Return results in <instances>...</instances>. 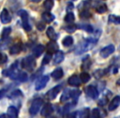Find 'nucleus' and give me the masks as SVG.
Masks as SVG:
<instances>
[{
	"label": "nucleus",
	"mask_w": 120,
	"mask_h": 118,
	"mask_svg": "<svg viewBox=\"0 0 120 118\" xmlns=\"http://www.w3.org/2000/svg\"><path fill=\"white\" fill-rule=\"evenodd\" d=\"M101 35V30H97L95 33H94L93 36L88 37L85 39L82 42H81L75 49V53L77 55L82 54L83 53L90 50L94 47V45L98 42V39Z\"/></svg>",
	"instance_id": "f257e3e1"
},
{
	"label": "nucleus",
	"mask_w": 120,
	"mask_h": 118,
	"mask_svg": "<svg viewBox=\"0 0 120 118\" xmlns=\"http://www.w3.org/2000/svg\"><path fill=\"white\" fill-rule=\"evenodd\" d=\"M19 17L22 18V27L24 28V30L26 31L29 32L31 30V25L29 23V19H28V13L26 10H19L17 12Z\"/></svg>",
	"instance_id": "f03ea898"
},
{
	"label": "nucleus",
	"mask_w": 120,
	"mask_h": 118,
	"mask_svg": "<svg viewBox=\"0 0 120 118\" xmlns=\"http://www.w3.org/2000/svg\"><path fill=\"white\" fill-rule=\"evenodd\" d=\"M43 103H44L43 99L40 98H35V100H33L30 108H29V112H30V114L31 115V116H35V115L40 111V109L42 105H43Z\"/></svg>",
	"instance_id": "7ed1b4c3"
},
{
	"label": "nucleus",
	"mask_w": 120,
	"mask_h": 118,
	"mask_svg": "<svg viewBox=\"0 0 120 118\" xmlns=\"http://www.w3.org/2000/svg\"><path fill=\"white\" fill-rule=\"evenodd\" d=\"M22 66L28 72H32L35 67V60L32 56H27L22 61Z\"/></svg>",
	"instance_id": "20e7f679"
},
{
	"label": "nucleus",
	"mask_w": 120,
	"mask_h": 118,
	"mask_svg": "<svg viewBox=\"0 0 120 118\" xmlns=\"http://www.w3.org/2000/svg\"><path fill=\"white\" fill-rule=\"evenodd\" d=\"M62 89V85H58L55 87L52 88L51 89H49L47 93L46 96L49 100H53L56 98V97L58 96V94L59 93V92Z\"/></svg>",
	"instance_id": "39448f33"
},
{
	"label": "nucleus",
	"mask_w": 120,
	"mask_h": 118,
	"mask_svg": "<svg viewBox=\"0 0 120 118\" xmlns=\"http://www.w3.org/2000/svg\"><path fill=\"white\" fill-rule=\"evenodd\" d=\"M115 51V46L113 44H109L108 46L103 48L100 52V55L101 57L106 58L112 54Z\"/></svg>",
	"instance_id": "423d86ee"
},
{
	"label": "nucleus",
	"mask_w": 120,
	"mask_h": 118,
	"mask_svg": "<svg viewBox=\"0 0 120 118\" xmlns=\"http://www.w3.org/2000/svg\"><path fill=\"white\" fill-rule=\"evenodd\" d=\"M49 80L48 75H43L42 77H40L38 79V80L35 83V89L36 90H41L46 86L47 83Z\"/></svg>",
	"instance_id": "0eeeda50"
},
{
	"label": "nucleus",
	"mask_w": 120,
	"mask_h": 118,
	"mask_svg": "<svg viewBox=\"0 0 120 118\" xmlns=\"http://www.w3.org/2000/svg\"><path fill=\"white\" fill-rule=\"evenodd\" d=\"M86 94L93 99H96L99 96V92L97 89L93 85H88L86 88Z\"/></svg>",
	"instance_id": "6e6552de"
},
{
	"label": "nucleus",
	"mask_w": 120,
	"mask_h": 118,
	"mask_svg": "<svg viewBox=\"0 0 120 118\" xmlns=\"http://www.w3.org/2000/svg\"><path fill=\"white\" fill-rule=\"evenodd\" d=\"M0 21L3 24L10 23L12 21V17H11L9 12L6 8L3 9V11L0 13Z\"/></svg>",
	"instance_id": "1a4fd4ad"
},
{
	"label": "nucleus",
	"mask_w": 120,
	"mask_h": 118,
	"mask_svg": "<svg viewBox=\"0 0 120 118\" xmlns=\"http://www.w3.org/2000/svg\"><path fill=\"white\" fill-rule=\"evenodd\" d=\"M46 49H47L48 53H50V54H52V53H56L58 51V45L55 41L51 40V41H49L47 43Z\"/></svg>",
	"instance_id": "9d476101"
},
{
	"label": "nucleus",
	"mask_w": 120,
	"mask_h": 118,
	"mask_svg": "<svg viewBox=\"0 0 120 118\" xmlns=\"http://www.w3.org/2000/svg\"><path fill=\"white\" fill-rule=\"evenodd\" d=\"M68 83L69 85L71 86H80L81 85V83H82V80L80 79V76L77 75H72L71 77H69L68 80Z\"/></svg>",
	"instance_id": "9b49d317"
},
{
	"label": "nucleus",
	"mask_w": 120,
	"mask_h": 118,
	"mask_svg": "<svg viewBox=\"0 0 120 118\" xmlns=\"http://www.w3.org/2000/svg\"><path fill=\"white\" fill-rule=\"evenodd\" d=\"M53 106H52V104L47 103V104H45V107L42 108L41 111H40V114L43 116H49L50 114L53 113Z\"/></svg>",
	"instance_id": "f8f14e48"
},
{
	"label": "nucleus",
	"mask_w": 120,
	"mask_h": 118,
	"mask_svg": "<svg viewBox=\"0 0 120 118\" xmlns=\"http://www.w3.org/2000/svg\"><path fill=\"white\" fill-rule=\"evenodd\" d=\"M120 104V96H115L109 105V110L113 111L115 110Z\"/></svg>",
	"instance_id": "ddd939ff"
},
{
	"label": "nucleus",
	"mask_w": 120,
	"mask_h": 118,
	"mask_svg": "<svg viewBox=\"0 0 120 118\" xmlns=\"http://www.w3.org/2000/svg\"><path fill=\"white\" fill-rule=\"evenodd\" d=\"M7 114L8 118H17L18 117V110L14 106H11L8 108Z\"/></svg>",
	"instance_id": "4468645a"
},
{
	"label": "nucleus",
	"mask_w": 120,
	"mask_h": 118,
	"mask_svg": "<svg viewBox=\"0 0 120 118\" xmlns=\"http://www.w3.org/2000/svg\"><path fill=\"white\" fill-rule=\"evenodd\" d=\"M91 66V60H90V56L87 55L86 57L83 58L82 60V69L84 71H88L90 68Z\"/></svg>",
	"instance_id": "2eb2a0df"
},
{
	"label": "nucleus",
	"mask_w": 120,
	"mask_h": 118,
	"mask_svg": "<svg viewBox=\"0 0 120 118\" xmlns=\"http://www.w3.org/2000/svg\"><path fill=\"white\" fill-rule=\"evenodd\" d=\"M46 35L48 36V38L49 39L53 40V41H55V40L58 39V34L55 32L54 29H53L52 26H49L48 29H47Z\"/></svg>",
	"instance_id": "dca6fc26"
},
{
	"label": "nucleus",
	"mask_w": 120,
	"mask_h": 118,
	"mask_svg": "<svg viewBox=\"0 0 120 118\" xmlns=\"http://www.w3.org/2000/svg\"><path fill=\"white\" fill-rule=\"evenodd\" d=\"M42 19L45 21L46 23H51L55 19V16L52 14L50 12H45L42 14Z\"/></svg>",
	"instance_id": "f3484780"
},
{
	"label": "nucleus",
	"mask_w": 120,
	"mask_h": 118,
	"mask_svg": "<svg viewBox=\"0 0 120 118\" xmlns=\"http://www.w3.org/2000/svg\"><path fill=\"white\" fill-rule=\"evenodd\" d=\"M51 76L55 80H58V79L62 78L64 76V71L61 67H58V68L54 69L53 72L51 73Z\"/></svg>",
	"instance_id": "a211bd4d"
},
{
	"label": "nucleus",
	"mask_w": 120,
	"mask_h": 118,
	"mask_svg": "<svg viewBox=\"0 0 120 118\" xmlns=\"http://www.w3.org/2000/svg\"><path fill=\"white\" fill-rule=\"evenodd\" d=\"M64 54L62 51H58L56 53H55V56L53 57V63L58 65V64H60L61 62L64 61Z\"/></svg>",
	"instance_id": "6ab92c4d"
},
{
	"label": "nucleus",
	"mask_w": 120,
	"mask_h": 118,
	"mask_svg": "<svg viewBox=\"0 0 120 118\" xmlns=\"http://www.w3.org/2000/svg\"><path fill=\"white\" fill-rule=\"evenodd\" d=\"M45 49V46H44V45L38 44L33 48L32 52H33V54L35 55L36 57H40V55L44 53Z\"/></svg>",
	"instance_id": "aec40b11"
},
{
	"label": "nucleus",
	"mask_w": 120,
	"mask_h": 118,
	"mask_svg": "<svg viewBox=\"0 0 120 118\" xmlns=\"http://www.w3.org/2000/svg\"><path fill=\"white\" fill-rule=\"evenodd\" d=\"M22 43H15V44H13L12 47H11L9 52H10V53L12 55L18 54V53L22 51Z\"/></svg>",
	"instance_id": "412c9836"
},
{
	"label": "nucleus",
	"mask_w": 120,
	"mask_h": 118,
	"mask_svg": "<svg viewBox=\"0 0 120 118\" xmlns=\"http://www.w3.org/2000/svg\"><path fill=\"white\" fill-rule=\"evenodd\" d=\"M77 28L85 30L88 33H93L94 31L93 26L91 25H89V24H80V25H77Z\"/></svg>",
	"instance_id": "4be33fe9"
},
{
	"label": "nucleus",
	"mask_w": 120,
	"mask_h": 118,
	"mask_svg": "<svg viewBox=\"0 0 120 118\" xmlns=\"http://www.w3.org/2000/svg\"><path fill=\"white\" fill-rule=\"evenodd\" d=\"M62 43L65 47H70L73 44V38L72 36H66L63 39Z\"/></svg>",
	"instance_id": "5701e85b"
},
{
	"label": "nucleus",
	"mask_w": 120,
	"mask_h": 118,
	"mask_svg": "<svg viewBox=\"0 0 120 118\" xmlns=\"http://www.w3.org/2000/svg\"><path fill=\"white\" fill-rule=\"evenodd\" d=\"M71 98V95H70V89H65V91L63 93L62 96L60 98V102L61 103H64V102L68 101L69 98Z\"/></svg>",
	"instance_id": "b1692460"
},
{
	"label": "nucleus",
	"mask_w": 120,
	"mask_h": 118,
	"mask_svg": "<svg viewBox=\"0 0 120 118\" xmlns=\"http://www.w3.org/2000/svg\"><path fill=\"white\" fill-rule=\"evenodd\" d=\"M109 21L110 23L116 24V25H119L120 24V17L116 15H109Z\"/></svg>",
	"instance_id": "393cba45"
},
{
	"label": "nucleus",
	"mask_w": 120,
	"mask_h": 118,
	"mask_svg": "<svg viewBox=\"0 0 120 118\" xmlns=\"http://www.w3.org/2000/svg\"><path fill=\"white\" fill-rule=\"evenodd\" d=\"M17 80H18L20 82H26L28 80V75H27V74L26 73V72H19L18 75H17Z\"/></svg>",
	"instance_id": "a878e982"
},
{
	"label": "nucleus",
	"mask_w": 120,
	"mask_h": 118,
	"mask_svg": "<svg viewBox=\"0 0 120 118\" xmlns=\"http://www.w3.org/2000/svg\"><path fill=\"white\" fill-rule=\"evenodd\" d=\"M64 21H65L67 23H72V22L75 21V16L72 13V12H69L67 13V15L64 17Z\"/></svg>",
	"instance_id": "bb28decb"
},
{
	"label": "nucleus",
	"mask_w": 120,
	"mask_h": 118,
	"mask_svg": "<svg viewBox=\"0 0 120 118\" xmlns=\"http://www.w3.org/2000/svg\"><path fill=\"white\" fill-rule=\"evenodd\" d=\"M11 32H12L11 27H5V28L3 30L2 34H1V38H2V39H8V35H10Z\"/></svg>",
	"instance_id": "cd10ccee"
},
{
	"label": "nucleus",
	"mask_w": 120,
	"mask_h": 118,
	"mask_svg": "<svg viewBox=\"0 0 120 118\" xmlns=\"http://www.w3.org/2000/svg\"><path fill=\"white\" fill-rule=\"evenodd\" d=\"M53 0H45L44 2V7H45L46 10L50 11L53 7Z\"/></svg>",
	"instance_id": "c85d7f7f"
},
{
	"label": "nucleus",
	"mask_w": 120,
	"mask_h": 118,
	"mask_svg": "<svg viewBox=\"0 0 120 118\" xmlns=\"http://www.w3.org/2000/svg\"><path fill=\"white\" fill-rule=\"evenodd\" d=\"M95 10L99 14H103L107 11V6L106 4H100V5L96 6Z\"/></svg>",
	"instance_id": "c756f323"
},
{
	"label": "nucleus",
	"mask_w": 120,
	"mask_h": 118,
	"mask_svg": "<svg viewBox=\"0 0 120 118\" xmlns=\"http://www.w3.org/2000/svg\"><path fill=\"white\" fill-rule=\"evenodd\" d=\"M80 79H81V80H82V82L86 83V82H88L89 80H90V75H89L87 72H82L80 75Z\"/></svg>",
	"instance_id": "7c9ffc66"
},
{
	"label": "nucleus",
	"mask_w": 120,
	"mask_h": 118,
	"mask_svg": "<svg viewBox=\"0 0 120 118\" xmlns=\"http://www.w3.org/2000/svg\"><path fill=\"white\" fill-rule=\"evenodd\" d=\"M79 16H80V17H82V18L87 19L91 17V14L90 13V12H89L87 9H82L80 13H79Z\"/></svg>",
	"instance_id": "2f4dec72"
},
{
	"label": "nucleus",
	"mask_w": 120,
	"mask_h": 118,
	"mask_svg": "<svg viewBox=\"0 0 120 118\" xmlns=\"http://www.w3.org/2000/svg\"><path fill=\"white\" fill-rule=\"evenodd\" d=\"M8 39H0V51L5 49L7 48L8 45L10 43L11 40H8Z\"/></svg>",
	"instance_id": "473e14b6"
},
{
	"label": "nucleus",
	"mask_w": 120,
	"mask_h": 118,
	"mask_svg": "<svg viewBox=\"0 0 120 118\" xmlns=\"http://www.w3.org/2000/svg\"><path fill=\"white\" fill-rule=\"evenodd\" d=\"M70 95H71V98H72V99L77 100L78 97L81 95V91L80 90H77V89L70 90Z\"/></svg>",
	"instance_id": "72a5a7b5"
},
{
	"label": "nucleus",
	"mask_w": 120,
	"mask_h": 118,
	"mask_svg": "<svg viewBox=\"0 0 120 118\" xmlns=\"http://www.w3.org/2000/svg\"><path fill=\"white\" fill-rule=\"evenodd\" d=\"M77 29V25H67V26L64 27V30H65L68 33H70V34L75 32Z\"/></svg>",
	"instance_id": "f704fd0d"
},
{
	"label": "nucleus",
	"mask_w": 120,
	"mask_h": 118,
	"mask_svg": "<svg viewBox=\"0 0 120 118\" xmlns=\"http://www.w3.org/2000/svg\"><path fill=\"white\" fill-rule=\"evenodd\" d=\"M52 59V54L50 53H46L45 55L43 58V61H42V65H47L49 62H50V60Z\"/></svg>",
	"instance_id": "c9c22d12"
},
{
	"label": "nucleus",
	"mask_w": 120,
	"mask_h": 118,
	"mask_svg": "<svg viewBox=\"0 0 120 118\" xmlns=\"http://www.w3.org/2000/svg\"><path fill=\"white\" fill-rule=\"evenodd\" d=\"M100 111L98 108H94L91 111V116L90 118H100Z\"/></svg>",
	"instance_id": "e433bc0d"
},
{
	"label": "nucleus",
	"mask_w": 120,
	"mask_h": 118,
	"mask_svg": "<svg viewBox=\"0 0 120 118\" xmlns=\"http://www.w3.org/2000/svg\"><path fill=\"white\" fill-rule=\"evenodd\" d=\"M89 115V108H85L79 112V118H87Z\"/></svg>",
	"instance_id": "4c0bfd02"
},
{
	"label": "nucleus",
	"mask_w": 120,
	"mask_h": 118,
	"mask_svg": "<svg viewBox=\"0 0 120 118\" xmlns=\"http://www.w3.org/2000/svg\"><path fill=\"white\" fill-rule=\"evenodd\" d=\"M8 61V56L4 53H0V65L6 63Z\"/></svg>",
	"instance_id": "58836bf2"
},
{
	"label": "nucleus",
	"mask_w": 120,
	"mask_h": 118,
	"mask_svg": "<svg viewBox=\"0 0 120 118\" xmlns=\"http://www.w3.org/2000/svg\"><path fill=\"white\" fill-rule=\"evenodd\" d=\"M105 71L104 70H97L95 72V73H94V75H95V77L96 79H99L100 78V77H102L104 75H105V72H104Z\"/></svg>",
	"instance_id": "ea45409f"
},
{
	"label": "nucleus",
	"mask_w": 120,
	"mask_h": 118,
	"mask_svg": "<svg viewBox=\"0 0 120 118\" xmlns=\"http://www.w3.org/2000/svg\"><path fill=\"white\" fill-rule=\"evenodd\" d=\"M43 71H44V67H42V68H40L38 71L36 72V73L35 74V75H33L31 76V80H35V79H36V78H40V74L43 72Z\"/></svg>",
	"instance_id": "a19ab883"
},
{
	"label": "nucleus",
	"mask_w": 120,
	"mask_h": 118,
	"mask_svg": "<svg viewBox=\"0 0 120 118\" xmlns=\"http://www.w3.org/2000/svg\"><path fill=\"white\" fill-rule=\"evenodd\" d=\"M36 28H37V30H40V31H43L45 29V25L44 23H42V22H38V23L36 24Z\"/></svg>",
	"instance_id": "79ce46f5"
},
{
	"label": "nucleus",
	"mask_w": 120,
	"mask_h": 118,
	"mask_svg": "<svg viewBox=\"0 0 120 118\" xmlns=\"http://www.w3.org/2000/svg\"><path fill=\"white\" fill-rule=\"evenodd\" d=\"M22 91L21 90H16V91H14L13 93H12V96L13 97H17V96H20V95H22Z\"/></svg>",
	"instance_id": "37998d69"
},
{
	"label": "nucleus",
	"mask_w": 120,
	"mask_h": 118,
	"mask_svg": "<svg viewBox=\"0 0 120 118\" xmlns=\"http://www.w3.org/2000/svg\"><path fill=\"white\" fill-rule=\"evenodd\" d=\"M74 8V5H73V4L72 3H68V7H67V10L68 11H71V10H72V9Z\"/></svg>",
	"instance_id": "c03bdc74"
},
{
	"label": "nucleus",
	"mask_w": 120,
	"mask_h": 118,
	"mask_svg": "<svg viewBox=\"0 0 120 118\" xmlns=\"http://www.w3.org/2000/svg\"><path fill=\"white\" fill-rule=\"evenodd\" d=\"M68 118H77V112H72L68 115Z\"/></svg>",
	"instance_id": "a18cd8bd"
},
{
	"label": "nucleus",
	"mask_w": 120,
	"mask_h": 118,
	"mask_svg": "<svg viewBox=\"0 0 120 118\" xmlns=\"http://www.w3.org/2000/svg\"><path fill=\"white\" fill-rule=\"evenodd\" d=\"M5 93H6V90L5 89H1V90H0V99H1V98H3V97L5 95Z\"/></svg>",
	"instance_id": "49530a36"
},
{
	"label": "nucleus",
	"mask_w": 120,
	"mask_h": 118,
	"mask_svg": "<svg viewBox=\"0 0 120 118\" xmlns=\"http://www.w3.org/2000/svg\"><path fill=\"white\" fill-rule=\"evenodd\" d=\"M0 118H7V116H6V115L2 114V115H0Z\"/></svg>",
	"instance_id": "de8ad7c7"
},
{
	"label": "nucleus",
	"mask_w": 120,
	"mask_h": 118,
	"mask_svg": "<svg viewBox=\"0 0 120 118\" xmlns=\"http://www.w3.org/2000/svg\"><path fill=\"white\" fill-rule=\"evenodd\" d=\"M30 1H31V2H33V3H39V2H40V0H30Z\"/></svg>",
	"instance_id": "09e8293b"
},
{
	"label": "nucleus",
	"mask_w": 120,
	"mask_h": 118,
	"mask_svg": "<svg viewBox=\"0 0 120 118\" xmlns=\"http://www.w3.org/2000/svg\"><path fill=\"white\" fill-rule=\"evenodd\" d=\"M117 85H120V79H119V80H118V81H117Z\"/></svg>",
	"instance_id": "8fccbe9b"
},
{
	"label": "nucleus",
	"mask_w": 120,
	"mask_h": 118,
	"mask_svg": "<svg viewBox=\"0 0 120 118\" xmlns=\"http://www.w3.org/2000/svg\"><path fill=\"white\" fill-rule=\"evenodd\" d=\"M102 1H105V0H102Z\"/></svg>",
	"instance_id": "3c124183"
},
{
	"label": "nucleus",
	"mask_w": 120,
	"mask_h": 118,
	"mask_svg": "<svg viewBox=\"0 0 120 118\" xmlns=\"http://www.w3.org/2000/svg\"><path fill=\"white\" fill-rule=\"evenodd\" d=\"M73 1H76V0H73Z\"/></svg>",
	"instance_id": "603ef678"
}]
</instances>
